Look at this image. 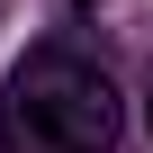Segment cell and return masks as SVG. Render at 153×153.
<instances>
[{"instance_id":"1","label":"cell","mask_w":153,"mask_h":153,"mask_svg":"<svg viewBox=\"0 0 153 153\" xmlns=\"http://www.w3.org/2000/svg\"><path fill=\"white\" fill-rule=\"evenodd\" d=\"M117 126H126V99L99 63L63 54V45L18 63V81H9V144L18 153H108Z\"/></svg>"}]
</instances>
